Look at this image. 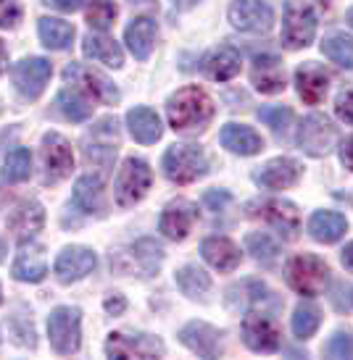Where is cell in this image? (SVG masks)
Instances as JSON below:
<instances>
[{"label":"cell","mask_w":353,"mask_h":360,"mask_svg":"<svg viewBox=\"0 0 353 360\" xmlns=\"http://www.w3.org/2000/svg\"><path fill=\"white\" fill-rule=\"evenodd\" d=\"M161 340H156L151 334H124V331H113L109 342H106V355L109 358H161L163 355Z\"/></svg>","instance_id":"cell-11"},{"label":"cell","mask_w":353,"mask_h":360,"mask_svg":"<svg viewBox=\"0 0 353 360\" xmlns=\"http://www.w3.org/2000/svg\"><path fill=\"white\" fill-rule=\"evenodd\" d=\"M116 19L113 0H87V24L95 30H109Z\"/></svg>","instance_id":"cell-40"},{"label":"cell","mask_w":353,"mask_h":360,"mask_svg":"<svg viewBox=\"0 0 353 360\" xmlns=\"http://www.w3.org/2000/svg\"><path fill=\"white\" fill-rule=\"evenodd\" d=\"M251 82L253 87L264 95H277V92L285 90V69L280 58L274 56H259L253 60L251 69Z\"/></svg>","instance_id":"cell-22"},{"label":"cell","mask_w":353,"mask_h":360,"mask_svg":"<svg viewBox=\"0 0 353 360\" xmlns=\"http://www.w3.org/2000/svg\"><path fill=\"white\" fill-rule=\"evenodd\" d=\"M198 219V208L190 200H172L161 213L159 229L163 231V237H169L174 242H182L190 234L192 224Z\"/></svg>","instance_id":"cell-16"},{"label":"cell","mask_w":353,"mask_h":360,"mask_svg":"<svg viewBox=\"0 0 353 360\" xmlns=\"http://www.w3.org/2000/svg\"><path fill=\"white\" fill-rule=\"evenodd\" d=\"M322 53L337 66L353 69V37H348V34H330L322 42Z\"/></svg>","instance_id":"cell-36"},{"label":"cell","mask_w":353,"mask_h":360,"mask_svg":"<svg viewBox=\"0 0 353 360\" xmlns=\"http://www.w3.org/2000/svg\"><path fill=\"white\" fill-rule=\"evenodd\" d=\"M248 216L269 224L274 231H280L285 240L293 242L301 231V213L287 200H261L248 205Z\"/></svg>","instance_id":"cell-7"},{"label":"cell","mask_w":353,"mask_h":360,"mask_svg":"<svg viewBox=\"0 0 353 360\" xmlns=\"http://www.w3.org/2000/svg\"><path fill=\"white\" fill-rule=\"evenodd\" d=\"M287 281L298 295L316 297L330 284V269L322 258H316L311 252H303L287 263Z\"/></svg>","instance_id":"cell-3"},{"label":"cell","mask_w":353,"mask_h":360,"mask_svg":"<svg viewBox=\"0 0 353 360\" xmlns=\"http://www.w3.org/2000/svg\"><path fill=\"white\" fill-rule=\"evenodd\" d=\"M219 329H213L211 323L206 321H190L187 326H182L180 331V342L187 347V350L198 352L203 358H216L222 352V345H219Z\"/></svg>","instance_id":"cell-18"},{"label":"cell","mask_w":353,"mask_h":360,"mask_svg":"<svg viewBox=\"0 0 353 360\" xmlns=\"http://www.w3.org/2000/svg\"><path fill=\"white\" fill-rule=\"evenodd\" d=\"M21 21L19 0H0V30H11Z\"/></svg>","instance_id":"cell-43"},{"label":"cell","mask_w":353,"mask_h":360,"mask_svg":"<svg viewBox=\"0 0 353 360\" xmlns=\"http://www.w3.org/2000/svg\"><path fill=\"white\" fill-rule=\"evenodd\" d=\"M230 202V195L227 192H216V190H211V192H206V205L211 210H219V208H224Z\"/></svg>","instance_id":"cell-45"},{"label":"cell","mask_w":353,"mask_h":360,"mask_svg":"<svg viewBox=\"0 0 353 360\" xmlns=\"http://www.w3.org/2000/svg\"><path fill=\"white\" fill-rule=\"evenodd\" d=\"M209 160L198 145H172L163 155V174L174 184H190L206 176Z\"/></svg>","instance_id":"cell-2"},{"label":"cell","mask_w":353,"mask_h":360,"mask_svg":"<svg viewBox=\"0 0 353 360\" xmlns=\"http://www.w3.org/2000/svg\"><path fill=\"white\" fill-rule=\"evenodd\" d=\"M116 148H119V129H116V119L106 116L101 119L92 131L85 137V160L87 166H98L101 174L106 176L109 169L113 166L116 158Z\"/></svg>","instance_id":"cell-5"},{"label":"cell","mask_w":353,"mask_h":360,"mask_svg":"<svg viewBox=\"0 0 353 360\" xmlns=\"http://www.w3.org/2000/svg\"><path fill=\"white\" fill-rule=\"evenodd\" d=\"M45 3H51L53 8L66 11V13H71V11H77L82 6V0H45Z\"/></svg>","instance_id":"cell-47"},{"label":"cell","mask_w":353,"mask_h":360,"mask_svg":"<svg viewBox=\"0 0 353 360\" xmlns=\"http://www.w3.org/2000/svg\"><path fill=\"white\" fill-rule=\"evenodd\" d=\"M98 266L95 252L87 248H63L61 255L56 258V276L61 284H71V281L85 279L92 269Z\"/></svg>","instance_id":"cell-17"},{"label":"cell","mask_w":353,"mask_h":360,"mask_svg":"<svg viewBox=\"0 0 353 360\" xmlns=\"http://www.w3.org/2000/svg\"><path fill=\"white\" fill-rule=\"evenodd\" d=\"M245 245H248V252H253V258L261 260L264 266H272L274 260H277V242L266 234V231H253V234H248V240H245Z\"/></svg>","instance_id":"cell-39"},{"label":"cell","mask_w":353,"mask_h":360,"mask_svg":"<svg viewBox=\"0 0 353 360\" xmlns=\"http://www.w3.org/2000/svg\"><path fill=\"white\" fill-rule=\"evenodd\" d=\"M174 3V8H180V11H190L192 6H198L201 0H172Z\"/></svg>","instance_id":"cell-51"},{"label":"cell","mask_w":353,"mask_h":360,"mask_svg":"<svg viewBox=\"0 0 353 360\" xmlns=\"http://www.w3.org/2000/svg\"><path fill=\"white\" fill-rule=\"evenodd\" d=\"M53 66L45 58H24L13 66V84L27 101H37L51 79Z\"/></svg>","instance_id":"cell-15"},{"label":"cell","mask_w":353,"mask_h":360,"mask_svg":"<svg viewBox=\"0 0 353 360\" xmlns=\"http://www.w3.org/2000/svg\"><path fill=\"white\" fill-rule=\"evenodd\" d=\"M156 34H159V30H156V21L148 19V16H142V19H135L130 27H127V32H124V42L130 45V51H132V56H135V58L145 60L153 51Z\"/></svg>","instance_id":"cell-28"},{"label":"cell","mask_w":353,"mask_h":360,"mask_svg":"<svg viewBox=\"0 0 353 360\" xmlns=\"http://www.w3.org/2000/svg\"><path fill=\"white\" fill-rule=\"evenodd\" d=\"M6 66H8V51H6V45L0 40V74L6 71Z\"/></svg>","instance_id":"cell-52"},{"label":"cell","mask_w":353,"mask_h":360,"mask_svg":"<svg viewBox=\"0 0 353 360\" xmlns=\"http://www.w3.org/2000/svg\"><path fill=\"white\" fill-rule=\"evenodd\" d=\"M82 51L85 56L92 60H101L106 66H111V69H121V63H124V53L111 37H106V34H87L85 37V45H82Z\"/></svg>","instance_id":"cell-30"},{"label":"cell","mask_w":353,"mask_h":360,"mask_svg":"<svg viewBox=\"0 0 353 360\" xmlns=\"http://www.w3.org/2000/svg\"><path fill=\"white\" fill-rule=\"evenodd\" d=\"M327 355L330 358H353V337L345 331H335L327 342Z\"/></svg>","instance_id":"cell-42"},{"label":"cell","mask_w":353,"mask_h":360,"mask_svg":"<svg viewBox=\"0 0 353 360\" xmlns=\"http://www.w3.org/2000/svg\"><path fill=\"white\" fill-rule=\"evenodd\" d=\"M0 302H3V295H0Z\"/></svg>","instance_id":"cell-54"},{"label":"cell","mask_w":353,"mask_h":360,"mask_svg":"<svg viewBox=\"0 0 353 360\" xmlns=\"http://www.w3.org/2000/svg\"><path fill=\"white\" fill-rule=\"evenodd\" d=\"M127 124H130L132 137L142 145H153L156 140H161V121L156 116V110L137 105L127 113Z\"/></svg>","instance_id":"cell-29"},{"label":"cell","mask_w":353,"mask_h":360,"mask_svg":"<svg viewBox=\"0 0 353 360\" xmlns=\"http://www.w3.org/2000/svg\"><path fill=\"white\" fill-rule=\"evenodd\" d=\"M335 110H337V116H340L345 124H353V90H345L337 95Z\"/></svg>","instance_id":"cell-44"},{"label":"cell","mask_w":353,"mask_h":360,"mask_svg":"<svg viewBox=\"0 0 353 360\" xmlns=\"http://www.w3.org/2000/svg\"><path fill=\"white\" fill-rule=\"evenodd\" d=\"M295 84H298V95H301L303 103L309 105H316V103L324 101L327 95V84H330V77L322 66H314V63H303L301 69L295 71Z\"/></svg>","instance_id":"cell-25"},{"label":"cell","mask_w":353,"mask_h":360,"mask_svg":"<svg viewBox=\"0 0 353 360\" xmlns=\"http://www.w3.org/2000/svg\"><path fill=\"white\" fill-rule=\"evenodd\" d=\"M348 229V221H345L343 213L337 210H316L311 219H309V231L316 242H337Z\"/></svg>","instance_id":"cell-27"},{"label":"cell","mask_w":353,"mask_h":360,"mask_svg":"<svg viewBox=\"0 0 353 360\" xmlns=\"http://www.w3.org/2000/svg\"><path fill=\"white\" fill-rule=\"evenodd\" d=\"M74 205L85 213H103V176H82L74 184Z\"/></svg>","instance_id":"cell-32"},{"label":"cell","mask_w":353,"mask_h":360,"mask_svg":"<svg viewBox=\"0 0 353 360\" xmlns=\"http://www.w3.org/2000/svg\"><path fill=\"white\" fill-rule=\"evenodd\" d=\"M340 160H343L345 169L353 171V137H348V140L340 145Z\"/></svg>","instance_id":"cell-46"},{"label":"cell","mask_w":353,"mask_h":360,"mask_svg":"<svg viewBox=\"0 0 353 360\" xmlns=\"http://www.w3.org/2000/svg\"><path fill=\"white\" fill-rule=\"evenodd\" d=\"M30 171H32V155L27 148H16V150L8 153V158L3 163V179L6 181H24L30 179Z\"/></svg>","instance_id":"cell-38"},{"label":"cell","mask_w":353,"mask_h":360,"mask_svg":"<svg viewBox=\"0 0 353 360\" xmlns=\"http://www.w3.org/2000/svg\"><path fill=\"white\" fill-rule=\"evenodd\" d=\"M130 6L142 8V11H156L159 8V0H130Z\"/></svg>","instance_id":"cell-49"},{"label":"cell","mask_w":353,"mask_h":360,"mask_svg":"<svg viewBox=\"0 0 353 360\" xmlns=\"http://www.w3.org/2000/svg\"><path fill=\"white\" fill-rule=\"evenodd\" d=\"M253 179L266 190H287L301 179V166L293 158H274L261 171H256Z\"/></svg>","instance_id":"cell-20"},{"label":"cell","mask_w":353,"mask_h":360,"mask_svg":"<svg viewBox=\"0 0 353 360\" xmlns=\"http://www.w3.org/2000/svg\"><path fill=\"white\" fill-rule=\"evenodd\" d=\"M132 258L137 260V266L142 269V276H153L161 269L163 263V250L156 240H140L132 248Z\"/></svg>","instance_id":"cell-35"},{"label":"cell","mask_w":353,"mask_h":360,"mask_svg":"<svg viewBox=\"0 0 353 360\" xmlns=\"http://www.w3.org/2000/svg\"><path fill=\"white\" fill-rule=\"evenodd\" d=\"M337 142V129L333 127V121L322 116V113H311L306 116L298 129V145L306 155L311 158H324L330 155Z\"/></svg>","instance_id":"cell-9"},{"label":"cell","mask_w":353,"mask_h":360,"mask_svg":"<svg viewBox=\"0 0 353 360\" xmlns=\"http://www.w3.org/2000/svg\"><path fill=\"white\" fill-rule=\"evenodd\" d=\"M45 226V210L37 200H27V202H19L16 210L11 213L8 219V229L11 234L16 237V240L27 242L32 240L37 231Z\"/></svg>","instance_id":"cell-21"},{"label":"cell","mask_w":353,"mask_h":360,"mask_svg":"<svg viewBox=\"0 0 353 360\" xmlns=\"http://www.w3.org/2000/svg\"><path fill=\"white\" fill-rule=\"evenodd\" d=\"M219 140L227 150L237 153V155H256L264 150V140L259 131H253L245 124H227L219 134Z\"/></svg>","instance_id":"cell-26"},{"label":"cell","mask_w":353,"mask_h":360,"mask_svg":"<svg viewBox=\"0 0 353 360\" xmlns=\"http://www.w3.org/2000/svg\"><path fill=\"white\" fill-rule=\"evenodd\" d=\"M58 108L63 110V116L71 121H85L92 116V103L82 95L80 87H66V90H61Z\"/></svg>","instance_id":"cell-33"},{"label":"cell","mask_w":353,"mask_h":360,"mask_svg":"<svg viewBox=\"0 0 353 360\" xmlns=\"http://www.w3.org/2000/svg\"><path fill=\"white\" fill-rule=\"evenodd\" d=\"M230 21L235 30L264 34L272 30L274 11L266 0H235L230 6Z\"/></svg>","instance_id":"cell-12"},{"label":"cell","mask_w":353,"mask_h":360,"mask_svg":"<svg viewBox=\"0 0 353 360\" xmlns=\"http://www.w3.org/2000/svg\"><path fill=\"white\" fill-rule=\"evenodd\" d=\"M203 260L216 271H235L240 266V248L227 237H209L201 245Z\"/></svg>","instance_id":"cell-24"},{"label":"cell","mask_w":353,"mask_h":360,"mask_svg":"<svg viewBox=\"0 0 353 360\" xmlns=\"http://www.w3.org/2000/svg\"><path fill=\"white\" fill-rule=\"evenodd\" d=\"M13 279L19 281H42L45 274H48V258H45V248L42 245H35V242H24L16 252V260H13Z\"/></svg>","instance_id":"cell-19"},{"label":"cell","mask_w":353,"mask_h":360,"mask_svg":"<svg viewBox=\"0 0 353 360\" xmlns=\"http://www.w3.org/2000/svg\"><path fill=\"white\" fill-rule=\"evenodd\" d=\"M316 34V13L311 6H306L301 0H287L285 6V21H283V42L290 51L309 48Z\"/></svg>","instance_id":"cell-6"},{"label":"cell","mask_w":353,"mask_h":360,"mask_svg":"<svg viewBox=\"0 0 353 360\" xmlns=\"http://www.w3.org/2000/svg\"><path fill=\"white\" fill-rule=\"evenodd\" d=\"M63 79L71 82L74 87H80L85 95H90L92 101L106 103V105L119 103V90L113 87V82L106 79L101 71L85 66V63H69L63 71Z\"/></svg>","instance_id":"cell-10"},{"label":"cell","mask_w":353,"mask_h":360,"mask_svg":"<svg viewBox=\"0 0 353 360\" xmlns=\"http://www.w3.org/2000/svg\"><path fill=\"white\" fill-rule=\"evenodd\" d=\"M177 287H180L187 297H203L211 290V276L198 266H182L177 271Z\"/></svg>","instance_id":"cell-34"},{"label":"cell","mask_w":353,"mask_h":360,"mask_svg":"<svg viewBox=\"0 0 353 360\" xmlns=\"http://www.w3.org/2000/svg\"><path fill=\"white\" fill-rule=\"evenodd\" d=\"M242 340L253 352H274L280 350V329L266 313H248L242 319Z\"/></svg>","instance_id":"cell-14"},{"label":"cell","mask_w":353,"mask_h":360,"mask_svg":"<svg viewBox=\"0 0 353 360\" xmlns=\"http://www.w3.org/2000/svg\"><path fill=\"white\" fill-rule=\"evenodd\" d=\"M153 171L142 158H127L121 163L119 174H116V205L119 208H130L135 202H140L148 190H151Z\"/></svg>","instance_id":"cell-4"},{"label":"cell","mask_w":353,"mask_h":360,"mask_svg":"<svg viewBox=\"0 0 353 360\" xmlns=\"http://www.w3.org/2000/svg\"><path fill=\"white\" fill-rule=\"evenodd\" d=\"M166 116L174 131L198 134L213 119V101L201 87H182L166 101Z\"/></svg>","instance_id":"cell-1"},{"label":"cell","mask_w":353,"mask_h":360,"mask_svg":"<svg viewBox=\"0 0 353 360\" xmlns=\"http://www.w3.org/2000/svg\"><path fill=\"white\" fill-rule=\"evenodd\" d=\"M340 260H343L345 269L353 271V242H351V245H345V250H343V255H340Z\"/></svg>","instance_id":"cell-50"},{"label":"cell","mask_w":353,"mask_h":360,"mask_svg":"<svg viewBox=\"0 0 353 360\" xmlns=\"http://www.w3.org/2000/svg\"><path fill=\"white\" fill-rule=\"evenodd\" d=\"M203 71L213 82H230L240 74V53L233 45H222L203 58Z\"/></svg>","instance_id":"cell-23"},{"label":"cell","mask_w":353,"mask_h":360,"mask_svg":"<svg viewBox=\"0 0 353 360\" xmlns=\"http://www.w3.org/2000/svg\"><path fill=\"white\" fill-rule=\"evenodd\" d=\"M82 313L80 308H69V305H61L51 313L48 319V334H51L53 350L61 355H71V352L80 350V337H82Z\"/></svg>","instance_id":"cell-8"},{"label":"cell","mask_w":353,"mask_h":360,"mask_svg":"<svg viewBox=\"0 0 353 360\" xmlns=\"http://www.w3.org/2000/svg\"><path fill=\"white\" fill-rule=\"evenodd\" d=\"M42 163H45V181H56L66 179L74 169V153H71V145L58 131H51L42 137Z\"/></svg>","instance_id":"cell-13"},{"label":"cell","mask_w":353,"mask_h":360,"mask_svg":"<svg viewBox=\"0 0 353 360\" xmlns=\"http://www.w3.org/2000/svg\"><path fill=\"white\" fill-rule=\"evenodd\" d=\"M345 21H348V24H351V27H353V8L348 11V13H345Z\"/></svg>","instance_id":"cell-53"},{"label":"cell","mask_w":353,"mask_h":360,"mask_svg":"<svg viewBox=\"0 0 353 360\" xmlns=\"http://www.w3.org/2000/svg\"><path fill=\"white\" fill-rule=\"evenodd\" d=\"M319 323H322V316H319V308L311 305V302H301L293 313V334L298 340H309L316 334L319 329Z\"/></svg>","instance_id":"cell-37"},{"label":"cell","mask_w":353,"mask_h":360,"mask_svg":"<svg viewBox=\"0 0 353 360\" xmlns=\"http://www.w3.org/2000/svg\"><path fill=\"white\" fill-rule=\"evenodd\" d=\"M259 119L266 127H272L274 131H285V127L293 119V110L287 105H264V108H259Z\"/></svg>","instance_id":"cell-41"},{"label":"cell","mask_w":353,"mask_h":360,"mask_svg":"<svg viewBox=\"0 0 353 360\" xmlns=\"http://www.w3.org/2000/svg\"><path fill=\"white\" fill-rule=\"evenodd\" d=\"M37 32H40V40L45 48L51 51H66L74 40V27L63 19H53V16H42L37 21Z\"/></svg>","instance_id":"cell-31"},{"label":"cell","mask_w":353,"mask_h":360,"mask_svg":"<svg viewBox=\"0 0 353 360\" xmlns=\"http://www.w3.org/2000/svg\"><path fill=\"white\" fill-rule=\"evenodd\" d=\"M124 308H127V302H124V297H121V295L106 297V310H109V313H121Z\"/></svg>","instance_id":"cell-48"}]
</instances>
